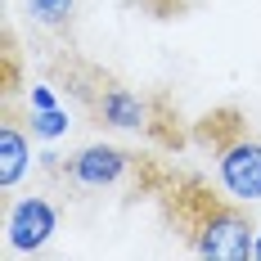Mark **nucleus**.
I'll use <instances>...</instances> for the list:
<instances>
[{"label":"nucleus","mask_w":261,"mask_h":261,"mask_svg":"<svg viewBox=\"0 0 261 261\" xmlns=\"http://www.w3.org/2000/svg\"><path fill=\"white\" fill-rule=\"evenodd\" d=\"M130 167V153H122V149H113V144H86L81 153L68 158V180L81 185V189H104V185H117L122 176H126Z\"/></svg>","instance_id":"4"},{"label":"nucleus","mask_w":261,"mask_h":261,"mask_svg":"<svg viewBox=\"0 0 261 261\" xmlns=\"http://www.w3.org/2000/svg\"><path fill=\"white\" fill-rule=\"evenodd\" d=\"M189 243H194L198 257L243 261V257L257 252V230H252V221H248L234 203L198 198V216L189 221Z\"/></svg>","instance_id":"1"},{"label":"nucleus","mask_w":261,"mask_h":261,"mask_svg":"<svg viewBox=\"0 0 261 261\" xmlns=\"http://www.w3.org/2000/svg\"><path fill=\"white\" fill-rule=\"evenodd\" d=\"M54 230H59V212L45 198H18L5 212V243L14 252H41Z\"/></svg>","instance_id":"3"},{"label":"nucleus","mask_w":261,"mask_h":261,"mask_svg":"<svg viewBox=\"0 0 261 261\" xmlns=\"http://www.w3.org/2000/svg\"><path fill=\"white\" fill-rule=\"evenodd\" d=\"M32 108H54V95L45 90V86H36V90H32Z\"/></svg>","instance_id":"9"},{"label":"nucleus","mask_w":261,"mask_h":261,"mask_svg":"<svg viewBox=\"0 0 261 261\" xmlns=\"http://www.w3.org/2000/svg\"><path fill=\"white\" fill-rule=\"evenodd\" d=\"M27 167H32V140L18 130V122H5L0 126V189H14Z\"/></svg>","instance_id":"5"},{"label":"nucleus","mask_w":261,"mask_h":261,"mask_svg":"<svg viewBox=\"0 0 261 261\" xmlns=\"http://www.w3.org/2000/svg\"><path fill=\"white\" fill-rule=\"evenodd\" d=\"M216 176L234 203H261V140L234 135L216 149Z\"/></svg>","instance_id":"2"},{"label":"nucleus","mask_w":261,"mask_h":261,"mask_svg":"<svg viewBox=\"0 0 261 261\" xmlns=\"http://www.w3.org/2000/svg\"><path fill=\"white\" fill-rule=\"evenodd\" d=\"M72 9H77V0H27V14L41 27H68Z\"/></svg>","instance_id":"7"},{"label":"nucleus","mask_w":261,"mask_h":261,"mask_svg":"<svg viewBox=\"0 0 261 261\" xmlns=\"http://www.w3.org/2000/svg\"><path fill=\"white\" fill-rule=\"evenodd\" d=\"M99 117H104L108 126H144V99L140 95H130L126 86H113L99 95Z\"/></svg>","instance_id":"6"},{"label":"nucleus","mask_w":261,"mask_h":261,"mask_svg":"<svg viewBox=\"0 0 261 261\" xmlns=\"http://www.w3.org/2000/svg\"><path fill=\"white\" fill-rule=\"evenodd\" d=\"M32 130H36V135H45V140H54V135H63V130H68V113H59V108H36Z\"/></svg>","instance_id":"8"}]
</instances>
